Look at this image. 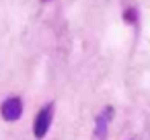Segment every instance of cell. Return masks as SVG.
Segmentation results:
<instances>
[{"label": "cell", "instance_id": "cell-2", "mask_svg": "<svg viewBox=\"0 0 150 140\" xmlns=\"http://www.w3.org/2000/svg\"><path fill=\"white\" fill-rule=\"evenodd\" d=\"M0 111H2V117L6 122H17L23 115V101L19 97H8V99H4Z\"/></svg>", "mask_w": 150, "mask_h": 140}, {"label": "cell", "instance_id": "cell-4", "mask_svg": "<svg viewBox=\"0 0 150 140\" xmlns=\"http://www.w3.org/2000/svg\"><path fill=\"white\" fill-rule=\"evenodd\" d=\"M125 21H127V23H134V21H136V11H127V13H125Z\"/></svg>", "mask_w": 150, "mask_h": 140}, {"label": "cell", "instance_id": "cell-3", "mask_svg": "<svg viewBox=\"0 0 150 140\" xmlns=\"http://www.w3.org/2000/svg\"><path fill=\"white\" fill-rule=\"evenodd\" d=\"M111 113H113V109H111V107H105V109L97 115V119H95V140H105V138H107Z\"/></svg>", "mask_w": 150, "mask_h": 140}, {"label": "cell", "instance_id": "cell-1", "mask_svg": "<svg viewBox=\"0 0 150 140\" xmlns=\"http://www.w3.org/2000/svg\"><path fill=\"white\" fill-rule=\"evenodd\" d=\"M52 115H54V105H45V107L37 113V117H35V126H33V132H35V138H37V140L45 138V134L50 132Z\"/></svg>", "mask_w": 150, "mask_h": 140}]
</instances>
